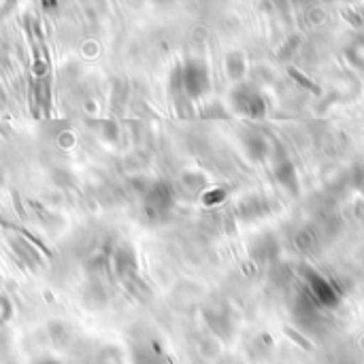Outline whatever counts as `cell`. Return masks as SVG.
<instances>
[{"mask_svg": "<svg viewBox=\"0 0 364 364\" xmlns=\"http://www.w3.org/2000/svg\"><path fill=\"white\" fill-rule=\"evenodd\" d=\"M363 194H364V188H363Z\"/></svg>", "mask_w": 364, "mask_h": 364, "instance_id": "5b68a950", "label": "cell"}, {"mask_svg": "<svg viewBox=\"0 0 364 364\" xmlns=\"http://www.w3.org/2000/svg\"><path fill=\"white\" fill-rule=\"evenodd\" d=\"M288 73H290V77H292L296 83H301L303 87H307V90H309V92H314L316 96H322L320 85H316L314 81H309V77H307V75H303V73H301V70H296L294 66H290V68H288Z\"/></svg>", "mask_w": 364, "mask_h": 364, "instance_id": "6da1fadb", "label": "cell"}, {"mask_svg": "<svg viewBox=\"0 0 364 364\" xmlns=\"http://www.w3.org/2000/svg\"><path fill=\"white\" fill-rule=\"evenodd\" d=\"M286 333H288V335H290V337H292L294 341H299V343H301L303 348H309V343H307L305 339H301V337H299V335H296V333H294L292 328H286Z\"/></svg>", "mask_w": 364, "mask_h": 364, "instance_id": "7a4b0ae2", "label": "cell"}, {"mask_svg": "<svg viewBox=\"0 0 364 364\" xmlns=\"http://www.w3.org/2000/svg\"><path fill=\"white\" fill-rule=\"evenodd\" d=\"M346 17H348V19H352V21H354L356 26H360V19H358V17H356L354 13H346Z\"/></svg>", "mask_w": 364, "mask_h": 364, "instance_id": "3957f363", "label": "cell"}, {"mask_svg": "<svg viewBox=\"0 0 364 364\" xmlns=\"http://www.w3.org/2000/svg\"><path fill=\"white\" fill-rule=\"evenodd\" d=\"M43 364H55V363H43Z\"/></svg>", "mask_w": 364, "mask_h": 364, "instance_id": "277c9868", "label": "cell"}]
</instances>
